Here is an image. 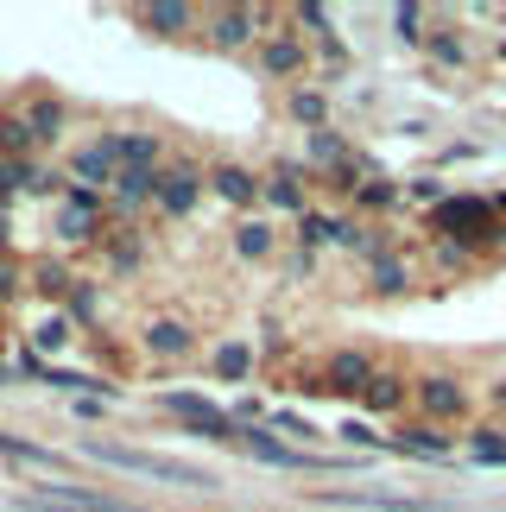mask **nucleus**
I'll list each match as a JSON object with an SVG mask.
<instances>
[{
    "label": "nucleus",
    "mask_w": 506,
    "mask_h": 512,
    "mask_svg": "<svg viewBox=\"0 0 506 512\" xmlns=\"http://www.w3.org/2000/svg\"><path fill=\"white\" fill-rule=\"evenodd\" d=\"M140 19H146V26H165V32H190V26H197V7H184V0H159V7H140Z\"/></svg>",
    "instance_id": "obj_11"
},
{
    "label": "nucleus",
    "mask_w": 506,
    "mask_h": 512,
    "mask_svg": "<svg viewBox=\"0 0 506 512\" xmlns=\"http://www.w3.org/2000/svg\"><path fill=\"white\" fill-rule=\"evenodd\" d=\"M494 405H500V411H506V380H500V386H494Z\"/></svg>",
    "instance_id": "obj_27"
},
{
    "label": "nucleus",
    "mask_w": 506,
    "mask_h": 512,
    "mask_svg": "<svg viewBox=\"0 0 506 512\" xmlns=\"http://www.w3.org/2000/svg\"><path fill=\"white\" fill-rule=\"evenodd\" d=\"M266 70L291 76V70H298V45H291V38H272V45H266Z\"/></svg>",
    "instance_id": "obj_20"
},
{
    "label": "nucleus",
    "mask_w": 506,
    "mask_h": 512,
    "mask_svg": "<svg viewBox=\"0 0 506 512\" xmlns=\"http://www.w3.org/2000/svg\"><path fill=\"white\" fill-rule=\"evenodd\" d=\"M228 443H241L247 456H260V462H272V468H323L317 456H304V449H285V443L260 437V430H241V424H235V437H228Z\"/></svg>",
    "instance_id": "obj_5"
},
{
    "label": "nucleus",
    "mask_w": 506,
    "mask_h": 512,
    "mask_svg": "<svg viewBox=\"0 0 506 512\" xmlns=\"http://www.w3.org/2000/svg\"><path fill=\"white\" fill-rule=\"evenodd\" d=\"M89 456H102L114 468H133V475H159V481H184V487H209L203 468H184V462H165V456H146V449H121V443H89Z\"/></svg>",
    "instance_id": "obj_1"
},
{
    "label": "nucleus",
    "mask_w": 506,
    "mask_h": 512,
    "mask_svg": "<svg viewBox=\"0 0 506 512\" xmlns=\"http://www.w3.org/2000/svg\"><path fill=\"white\" fill-rule=\"evenodd\" d=\"M374 285H380V291H405V266L380 253V260H374Z\"/></svg>",
    "instance_id": "obj_21"
},
{
    "label": "nucleus",
    "mask_w": 506,
    "mask_h": 512,
    "mask_svg": "<svg viewBox=\"0 0 506 512\" xmlns=\"http://www.w3.org/2000/svg\"><path fill=\"white\" fill-rule=\"evenodd\" d=\"M197 190H203V171H197V165H171V171L159 177V190H152V196H159V209H165V215H190Z\"/></svg>",
    "instance_id": "obj_4"
},
{
    "label": "nucleus",
    "mask_w": 506,
    "mask_h": 512,
    "mask_svg": "<svg viewBox=\"0 0 506 512\" xmlns=\"http://www.w3.org/2000/svg\"><path fill=\"white\" fill-rule=\"evenodd\" d=\"M0 190H45V171L26 165V159H7L0 165Z\"/></svg>",
    "instance_id": "obj_15"
},
{
    "label": "nucleus",
    "mask_w": 506,
    "mask_h": 512,
    "mask_svg": "<svg viewBox=\"0 0 506 512\" xmlns=\"http://www.w3.org/2000/svg\"><path fill=\"white\" fill-rule=\"evenodd\" d=\"M405 399V386L393 380V373H374V380H367V405H374V411H393Z\"/></svg>",
    "instance_id": "obj_18"
},
{
    "label": "nucleus",
    "mask_w": 506,
    "mask_h": 512,
    "mask_svg": "<svg viewBox=\"0 0 506 512\" xmlns=\"http://www.w3.org/2000/svg\"><path fill=\"white\" fill-rule=\"evenodd\" d=\"M418 405L431 411L437 424H456L462 411H469V399H462V386L450 380V373H431V380H418Z\"/></svg>",
    "instance_id": "obj_3"
},
{
    "label": "nucleus",
    "mask_w": 506,
    "mask_h": 512,
    "mask_svg": "<svg viewBox=\"0 0 506 512\" xmlns=\"http://www.w3.org/2000/svg\"><path fill=\"white\" fill-rule=\"evenodd\" d=\"M38 512H127V506H114V500H95V494H70V487H45L38 500H26Z\"/></svg>",
    "instance_id": "obj_7"
},
{
    "label": "nucleus",
    "mask_w": 506,
    "mask_h": 512,
    "mask_svg": "<svg viewBox=\"0 0 506 512\" xmlns=\"http://www.w3.org/2000/svg\"><path fill=\"white\" fill-rule=\"evenodd\" d=\"M266 247H272V234H266L260 222H247V228H241V253H247V260H260Z\"/></svg>",
    "instance_id": "obj_24"
},
{
    "label": "nucleus",
    "mask_w": 506,
    "mask_h": 512,
    "mask_svg": "<svg viewBox=\"0 0 506 512\" xmlns=\"http://www.w3.org/2000/svg\"><path fill=\"white\" fill-rule=\"evenodd\" d=\"M304 241H317V247H329V241H348V247H355L361 234L348 228V222H329V215H304Z\"/></svg>",
    "instance_id": "obj_13"
},
{
    "label": "nucleus",
    "mask_w": 506,
    "mask_h": 512,
    "mask_svg": "<svg viewBox=\"0 0 506 512\" xmlns=\"http://www.w3.org/2000/svg\"><path fill=\"white\" fill-rule=\"evenodd\" d=\"M57 121H64V108H57V102H32V108H26V127L38 133V140H51Z\"/></svg>",
    "instance_id": "obj_19"
},
{
    "label": "nucleus",
    "mask_w": 506,
    "mask_h": 512,
    "mask_svg": "<svg viewBox=\"0 0 506 512\" xmlns=\"http://www.w3.org/2000/svg\"><path fill=\"white\" fill-rule=\"evenodd\" d=\"M165 411H171V418H184L190 430H203V437H216V443L235 437V418L216 411L209 399H197V392H165Z\"/></svg>",
    "instance_id": "obj_2"
},
{
    "label": "nucleus",
    "mask_w": 506,
    "mask_h": 512,
    "mask_svg": "<svg viewBox=\"0 0 506 512\" xmlns=\"http://www.w3.org/2000/svg\"><path fill=\"white\" fill-rule=\"evenodd\" d=\"M216 190L228 196V203H253V177H247L241 165H222V171H216Z\"/></svg>",
    "instance_id": "obj_16"
},
{
    "label": "nucleus",
    "mask_w": 506,
    "mask_h": 512,
    "mask_svg": "<svg viewBox=\"0 0 506 512\" xmlns=\"http://www.w3.org/2000/svg\"><path fill=\"white\" fill-rule=\"evenodd\" d=\"M216 373H228V380H235V373H247V348H222V354H216Z\"/></svg>",
    "instance_id": "obj_25"
},
{
    "label": "nucleus",
    "mask_w": 506,
    "mask_h": 512,
    "mask_svg": "<svg viewBox=\"0 0 506 512\" xmlns=\"http://www.w3.org/2000/svg\"><path fill=\"white\" fill-rule=\"evenodd\" d=\"M247 38H253V7L216 13V45H247Z\"/></svg>",
    "instance_id": "obj_14"
},
{
    "label": "nucleus",
    "mask_w": 506,
    "mask_h": 512,
    "mask_svg": "<svg viewBox=\"0 0 506 512\" xmlns=\"http://www.w3.org/2000/svg\"><path fill=\"white\" fill-rule=\"evenodd\" d=\"M114 159H121V152H114V140H95L83 159H76V190H83V184H102Z\"/></svg>",
    "instance_id": "obj_9"
},
{
    "label": "nucleus",
    "mask_w": 506,
    "mask_h": 512,
    "mask_svg": "<svg viewBox=\"0 0 506 512\" xmlns=\"http://www.w3.org/2000/svg\"><path fill=\"white\" fill-rule=\"evenodd\" d=\"M272 203H285V209H304V196H298V184H291V177H272Z\"/></svg>",
    "instance_id": "obj_26"
},
{
    "label": "nucleus",
    "mask_w": 506,
    "mask_h": 512,
    "mask_svg": "<svg viewBox=\"0 0 506 512\" xmlns=\"http://www.w3.org/2000/svg\"><path fill=\"white\" fill-rule=\"evenodd\" d=\"M89 228H95V203H89L83 190H76L70 203H64V215H57V234H64V241H83Z\"/></svg>",
    "instance_id": "obj_10"
},
{
    "label": "nucleus",
    "mask_w": 506,
    "mask_h": 512,
    "mask_svg": "<svg viewBox=\"0 0 506 512\" xmlns=\"http://www.w3.org/2000/svg\"><path fill=\"white\" fill-rule=\"evenodd\" d=\"M146 348L165 354V361H171V354H190V329H184V323H152V329H146Z\"/></svg>",
    "instance_id": "obj_12"
},
{
    "label": "nucleus",
    "mask_w": 506,
    "mask_h": 512,
    "mask_svg": "<svg viewBox=\"0 0 506 512\" xmlns=\"http://www.w3.org/2000/svg\"><path fill=\"white\" fill-rule=\"evenodd\" d=\"M367 380H374V361H367V354H329L317 392H361Z\"/></svg>",
    "instance_id": "obj_6"
},
{
    "label": "nucleus",
    "mask_w": 506,
    "mask_h": 512,
    "mask_svg": "<svg viewBox=\"0 0 506 512\" xmlns=\"http://www.w3.org/2000/svg\"><path fill=\"white\" fill-rule=\"evenodd\" d=\"M32 140H38V133L26 127V114H7V121H0V152H13V159H19Z\"/></svg>",
    "instance_id": "obj_17"
},
{
    "label": "nucleus",
    "mask_w": 506,
    "mask_h": 512,
    "mask_svg": "<svg viewBox=\"0 0 506 512\" xmlns=\"http://www.w3.org/2000/svg\"><path fill=\"white\" fill-rule=\"evenodd\" d=\"M399 449H412V456H443V437H431V430H405Z\"/></svg>",
    "instance_id": "obj_22"
},
{
    "label": "nucleus",
    "mask_w": 506,
    "mask_h": 512,
    "mask_svg": "<svg viewBox=\"0 0 506 512\" xmlns=\"http://www.w3.org/2000/svg\"><path fill=\"white\" fill-rule=\"evenodd\" d=\"M152 190H159V177L140 171V165H121V177H114V196H121V209H140L152 203Z\"/></svg>",
    "instance_id": "obj_8"
},
{
    "label": "nucleus",
    "mask_w": 506,
    "mask_h": 512,
    "mask_svg": "<svg viewBox=\"0 0 506 512\" xmlns=\"http://www.w3.org/2000/svg\"><path fill=\"white\" fill-rule=\"evenodd\" d=\"M0 456H7V462H51L45 449H32V443H19V437H0Z\"/></svg>",
    "instance_id": "obj_23"
}]
</instances>
